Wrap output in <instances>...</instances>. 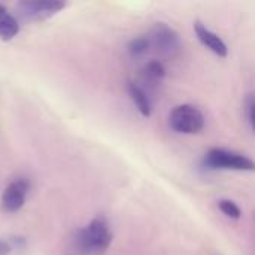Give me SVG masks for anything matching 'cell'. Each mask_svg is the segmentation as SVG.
Listing matches in <instances>:
<instances>
[{
	"instance_id": "cell-13",
	"label": "cell",
	"mask_w": 255,
	"mask_h": 255,
	"mask_svg": "<svg viewBox=\"0 0 255 255\" xmlns=\"http://www.w3.org/2000/svg\"><path fill=\"white\" fill-rule=\"evenodd\" d=\"M244 111H245V117H247V121L250 124V128L254 130V124H255V117H254V109H255V100H254V94H248L245 103H244Z\"/></svg>"
},
{
	"instance_id": "cell-2",
	"label": "cell",
	"mask_w": 255,
	"mask_h": 255,
	"mask_svg": "<svg viewBox=\"0 0 255 255\" xmlns=\"http://www.w3.org/2000/svg\"><path fill=\"white\" fill-rule=\"evenodd\" d=\"M203 167L209 170H238V172H253L254 161L247 155L224 148H212L203 157Z\"/></svg>"
},
{
	"instance_id": "cell-10",
	"label": "cell",
	"mask_w": 255,
	"mask_h": 255,
	"mask_svg": "<svg viewBox=\"0 0 255 255\" xmlns=\"http://www.w3.org/2000/svg\"><path fill=\"white\" fill-rule=\"evenodd\" d=\"M166 76V69L163 66L161 61L158 60H151L148 61L145 66H143V70H142V78H143V82L145 84H149V85H158L163 82Z\"/></svg>"
},
{
	"instance_id": "cell-14",
	"label": "cell",
	"mask_w": 255,
	"mask_h": 255,
	"mask_svg": "<svg viewBox=\"0 0 255 255\" xmlns=\"http://www.w3.org/2000/svg\"><path fill=\"white\" fill-rule=\"evenodd\" d=\"M12 253V245L9 242L0 241V255H9Z\"/></svg>"
},
{
	"instance_id": "cell-8",
	"label": "cell",
	"mask_w": 255,
	"mask_h": 255,
	"mask_svg": "<svg viewBox=\"0 0 255 255\" xmlns=\"http://www.w3.org/2000/svg\"><path fill=\"white\" fill-rule=\"evenodd\" d=\"M128 94H130V99L133 100L136 109L140 112V115L145 117V118L151 117V114H152V105H151L149 96L145 91V88L140 87L139 84L130 81L128 82Z\"/></svg>"
},
{
	"instance_id": "cell-12",
	"label": "cell",
	"mask_w": 255,
	"mask_h": 255,
	"mask_svg": "<svg viewBox=\"0 0 255 255\" xmlns=\"http://www.w3.org/2000/svg\"><path fill=\"white\" fill-rule=\"evenodd\" d=\"M218 208H220V211H221L226 217H229V218H232V220H239V218L242 217L241 208H239L235 202H232V200H227V199L220 200V202H218Z\"/></svg>"
},
{
	"instance_id": "cell-11",
	"label": "cell",
	"mask_w": 255,
	"mask_h": 255,
	"mask_svg": "<svg viewBox=\"0 0 255 255\" xmlns=\"http://www.w3.org/2000/svg\"><path fill=\"white\" fill-rule=\"evenodd\" d=\"M151 45H149V40H148V36H139V37H134L130 40L127 49L130 52L131 57H142L145 55L148 51H149Z\"/></svg>"
},
{
	"instance_id": "cell-1",
	"label": "cell",
	"mask_w": 255,
	"mask_h": 255,
	"mask_svg": "<svg viewBox=\"0 0 255 255\" xmlns=\"http://www.w3.org/2000/svg\"><path fill=\"white\" fill-rule=\"evenodd\" d=\"M112 232L105 217L93 218L85 227L75 230L67 241V255H103L112 244Z\"/></svg>"
},
{
	"instance_id": "cell-9",
	"label": "cell",
	"mask_w": 255,
	"mask_h": 255,
	"mask_svg": "<svg viewBox=\"0 0 255 255\" xmlns=\"http://www.w3.org/2000/svg\"><path fill=\"white\" fill-rule=\"evenodd\" d=\"M18 33H19V24L16 18L3 4H0V40L9 42Z\"/></svg>"
},
{
	"instance_id": "cell-5",
	"label": "cell",
	"mask_w": 255,
	"mask_h": 255,
	"mask_svg": "<svg viewBox=\"0 0 255 255\" xmlns=\"http://www.w3.org/2000/svg\"><path fill=\"white\" fill-rule=\"evenodd\" d=\"M66 7L64 1H19L16 9L27 21H45Z\"/></svg>"
},
{
	"instance_id": "cell-3",
	"label": "cell",
	"mask_w": 255,
	"mask_h": 255,
	"mask_svg": "<svg viewBox=\"0 0 255 255\" xmlns=\"http://www.w3.org/2000/svg\"><path fill=\"white\" fill-rule=\"evenodd\" d=\"M151 48L164 58H176L182 52V40L179 33L166 22H157L148 36Z\"/></svg>"
},
{
	"instance_id": "cell-6",
	"label": "cell",
	"mask_w": 255,
	"mask_h": 255,
	"mask_svg": "<svg viewBox=\"0 0 255 255\" xmlns=\"http://www.w3.org/2000/svg\"><path fill=\"white\" fill-rule=\"evenodd\" d=\"M28 194V182L25 179L12 181L1 194V209L6 214H16L22 209Z\"/></svg>"
},
{
	"instance_id": "cell-7",
	"label": "cell",
	"mask_w": 255,
	"mask_h": 255,
	"mask_svg": "<svg viewBox=\"0 0 255 255\" xmlns=\"http://www.w3.org/2000/svg\"><path fill=\"white\" fill-rule=\"evenodd\" d=\"M194 31H196V36L202 42L203 46H206L209 51H212L218 57H227L229 48H227L226 42L217 33L209 30L203 22L196 21L194 22Z\"/></svg>"
},
{
	"instance_id": "cell-4",
	"label": "cell",
	"mask_w": 255,
	"mask_h": 255,
	"mask_svg": "<svg viewBox=\"0 0 255 255\" xmlns=\"http://www.w3.org/2000/svg\"><path fill=\"white\" fill-rule=\"evenodd\" d=\"M169 126L179 134H196L205 127V117L194 105H179L169 115Z\"/></svg>"
}]
</instances>
